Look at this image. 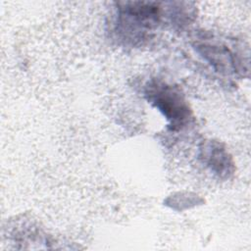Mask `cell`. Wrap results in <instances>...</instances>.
<instances>
[{"label": "cell", "instance_id": "obj_1", "mask_svg": "<svg viewBox=\"0 0 251 251\" xmlns=\"http://www.w3.org/2000/svg\"><path fill=\"white\" fill-rule=\"evenodd\" d=\"M148 100L171 121L174 129L179 128L188 120L190 111L181 95L171 85L154 83L148 87Z\"/></svg>", "mask_w": 251, "mask_h": 251}]
</instances>
